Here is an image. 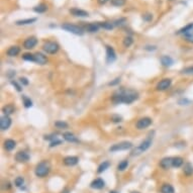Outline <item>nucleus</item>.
<instances>
[{"instance_id": "nucleus-1", "label": "nucleus", "mask_w": 193, "mask_h": 193, "mask_svg": "<svg viewBox=\"0 0 193 193\" xmlns=\"http://www.w3.org/2000/svg\"><path fill=\"white\" fill-rule=\"evenodd\" d=\"M139 98V93L131 89H119L112 95V102L115 104L126 103L130 104Z\"/></svg>"}, {"instance_id": "nucleus-2", "label": "nucleus", "mask_w": 193, "mask_h": 193, "mask_svg": "<svg viewBox=\"0 0 193 193\" xmlns=\"http://www.w3.org/2000/svg\"><path fill=\"white\" fill-rule=\"evenodd\" d=\"M51 171V165L49 162H47V161H43L39 164H38V166L35 167V170H34V173L35 175L38 177H45L47 176L48 174L50 173Z\"/></svg>"}, {"instance_id": "nucleus-3", "label": "nucleus", "mask_w": 193, "mask_h": 193, "mask_svg": "<svg viewBox=\"0 0 193 193\" xmlns=\"http://www.w3.org/2000/svg\"><path fill=\"white\" fill-rule=\"evenodd\" d=\"M152 139L153 138L149 136L147 140H145L144 142L140 144L139 147H136L135 150L131 152V156H139V155L142 154V153H144L145 151H147L148 149L151 147V145H152Z\"/></svg>"}, {"instance_id": "nucleus-4", "label": "nucleus", "mask_w": 193, "mask_h": 193, "mask_svg": "<svg viewBox=\"0 0 193 193\" xmlns=\"http://www.w3.org/2000/svg\"><path fill=\"white\" fill-rule=\"evenodd\" d=\"M61 27L63 30H65L66 31H69V33H72L77 35H83L84 34V30L82 27L75 25H71V23H63Z\"/></svg>"}, {"instance_id": "nucleus-5", "label": "nucleus", "mask_w": 193, "mask_h": 193, "mask_svg": "<svg viewBox=\"0 0 193 193\" xmlns=\"http://www.w3.org/2000/svg\"><path fill=\"white\" fill-rule=\"evenodd\" d=\"M132 148V144L131 142H122L118 144H115L109 148L110 152H118V151H126Z\"/></svg>"}, {"instance_id": "nucleus-6", "label": "nucleus", "mask_w": 193, "mask_h": 193, "mask_svg": "<svg viewBox=\"0 0 193 193\" xmlns=\"http://www.w3.org/2000/svg\"><path fill=\"white\" fill-rule=\"evenodd\" d=\"M59 48H60L59 45L55 42H46L43 46L44 51H45L47 54H51V55H54L57 53L59 51Z\"/></svg>"}, {"instance_id": "nucleus-7", "label": "nucleus", "mask_w": 193, "mask_h": 193, "mask_svg": "<svg viewBox=\"0 0 193 193\" xmlns=\"http://www.w3.org/2000/svg\"><path fill=\"white\" fill-rule=\"evenodd\" d=\"M171 84H172V80L169 78L161 80V81L158 83V85H157V90H159V91L167 90L168 88L171 86Z\"/></svg>"}, {"instance_id": "nucleus-8", "label": "nucleus", "mask_w": 193, "mask_h": 193, "mask_svg": "<svg viewBox=\"0 0 193 193\" xmlns=\"http://www.w3.org/2000/svg\"><path fill=\"white\" fill-rule=\"evenodd\" d=\"M152 124V119L150 117H144L140 118L138 122H136V128L138 130H144L147 128L148 126H150Z\"/></svg>"}, {"instance_id": "nucleus-9", "label": "nucleus", "mask_w": 193, "mask_h": 193, "mask_svg": "<svg viewBox=\"0 0 193 193\" xmlns=\"http://www.w3.org/2000/svg\"><path fill=\"white\" fill-rule=\"evenodd\" d=\"M10 126H11V118L8 115H4L0 118V128H1L2 131L8 130Z\"/></svg>"}, {"instance_id": "nucleus-10", "label": "nucleus", "mask_w": 193, "mask_h": 193, "mask_svg": "<svg viewBox=\"0 0 193 193\" xmlns=\"http://www.w3.org/2000/svg\"><path fill=\"white\" fill-rule=\"evenodd\" d=\"M37 44H38L37 38L30 37L25 41V43H23V47H25V49H26V50H30V49H34V48L37 46Z\"/></svg>"}, {"instance_id": "nucleus-11", "label": "nucleus", "mask_w": 193, "mask_h": 193, "mask_svg": "<svg viewBox=\"0 0 193 193\" xmlns=\"http://www.w3.org/2000/svg\"><path fill=\"white\" fill-rule=\"evenodd\" d=\"M115 59H116V55H115L114 50L112 49L111 47L107 46L106 47V62L112 63L115 61Z\"/></svg>"}, {"instance_id": "nucleus-12", "label": "nucleus", "mask_w": 193, "mask_h": 193, "mask_svg": "<svg viewBox=\"0 0 193 193\" xmlns=\"http://www.w3.org/2000/svg\"><path fill=\"white\" fill-rule=\"evenodd\" d=\"M15 160L19 163H25L30 160V155L26 152H18L15 155Z\"/></svg>"}, {"instance_id": "nucleus-13", "label": "nucleus", "mask_w": 193, "mask_h": 193, "mask_svg": "<svg viewBox=\"0 0 193 193\" xmlns=\"http://www.w3.org/2000/svg\"><path fill=\"white\" fill-rule=\"evenodd\" d=\"M105 186V182H104V180L101 179V178H97L93 180L90 184V187L93 188V189H102Z\"/></svg>"}, {"instance_id": "nucleus-14", "label": "nucleus", "mask_w": 193, "mask_h": 193, "mask_svg": "<svg viewBox=\"0 0 193 193\" xmlns=\"http://www.w3.org/2000/svg\"><path fill=\"white\" fill-rule=\"evenodd\" d=\"M160 166L162 167L165 170H167V169H170L171 167H173V158H170V157H168V158H164L161 160L160 162Z\"/></svg>"}, {"instance_id": "nucleus-15", "label": "nucleus", "mask_w": 193, "mask_h": 193, "mask_svg": "<svg viewBox=\"0 0 193 193\" xmlns=\"http://www.w3.org/2000/svg\"><path fill=\"white\" fill-rule=\"evenodd\" d=\"M34 63L39 64V65H45L48 62V58L46 57L45 55H43L41 53H35L34 55Z\"/></svg>"}, {"instance_id": "nucleus-16", "label": "nucleus", "mask_w": 193, "mask_h": 193, "mask_svg": "<svg viewBox=\"0 0 193 193\" xmlns=\"http://www.w3.org/2000/svg\"><path fill=\"white\" fill-rule=\"evenodd\" d=\"M79 162V159L77 157H74V156H69V157H66L65 159H64V164L66 165V166H75V165H77Z\"/></svg>"}, {"instance_id": "nucleus-17", "label": "nucleus", "mask_w": 193, "mask_h": 193, "mask_svg": "<svg viewBox=\"0 0 193 193\" xmlns=\"http://www.w3.org/2000/svg\"><path fill=\"white\" fill-rule=\"evenodd\" d=\"M70 12L74 15V16H78V17H86L88 16V12L85 10H82V9H78V8H72L70 9Z\"/></svg>"}, {"instance_id": "nucleus-18", "label": "nucleus", "mask_w": 193, "mask_h": 193, "mask_svg": "<svg viewBox=\"0 0 193 193\" xmlns=\"http://www.w3.org/2000/svg\"><path fill=\"white\" fill-rule=\"evenodd\" d=\"M101 27L100 25V23L98 22H93V23H89V25H87L85 26V30L87 31H89V33H96V31H98V30Z\"/></svg>"}, {"instance_id": "nucleus-19", "label": "nucleus", "mask_w": 193, "mask_h": 193, "mask_svg": "<svg viewBox=\"0 0 193 193\" xmlns=\"http://www.w3.org/2000/svg\"><path fill=\"white\" fill-rule=\"evenodd\" d=\"M63 138L69 143H79V140L72 132H65V134H63Z\"/></svg>"}, {"instance_id": "nucleus-20", "label": "nucleus", "mask_w": 193, "mask_h": 193, "mask_svg": "<svg viewBox=\"0 0 193 193\" xmlns=\"http://www.w3.org/2000/svg\"><path fill=\"white\" fill-rule=\"evenodd\" d=\"M161 63H162V65L165 67H170L174 64V61H173V59L171 57H169V56H163V57L161 58Z\"/></svg>"}, {"instance_id": "nucleus-21", "label": "nucleus", "mask_w": 193, "mask_h": 193, "mask_svg": "<svg viewBox=\"0 0 193 193\" xmlns=\"http://www.w3.org/2000/svg\"><path fill=\"white\" fill-rule=\"evenodd\" d=\"M19 52H21V49L17 47V46H14V47H11L7 51V55L9 56V57H15V56H17L19 54Z\"/></svg>"}, {"instance_id": "nucleus-22", "label": "nucleus", "mask_w": 193, "mask_h": 193, "mask_svg": "<svg viewBox=\"0 0 193 193\" xmlns=\"http://www.w3.org/2000/svg\"><path fill=\"white\" fill-rule=\"evenodd\" d=\"M16 146V143L13 140H6L4 142V148L7 151H12Z\"/></svg>"}, {"instance_id": "nucleus-23", "label": "nucleus", "mask_w": 193, "mask_h": 193, "mask_svg": "<svg viewBox=\"0 0 193 193\" xmlns=\"http://www.w3.org/2000/svg\"><path fill=\"white\" fill-rule=\"evenodd\" d=\"M183 172H184V174L186 175V176L193 175V166L190 163H186V164L184 165V167H183Z\"/></svg>"}, {"instance_id": "nucleus-24", "label": "nucleus", "mask_w": 193, "mask_h": 193, "mask_svg": "<svg viewBox=\"0 0 193 193\" xmlns=\"http://www.w3.org/2000/svg\"><path fill=\"white\" fill-rule=\"evenodd\" d=\"M37 21V18H26V19H21V21H17L16 25H31Z\"/></svg>"}, {"instance_id": "nucleus-25", "label": "nucleus", "mask_w": 193, "mask_h": 193, "mask_svg": "<svg viewBox=\"0 0 193 193\" xmlns=\"http://www.w3.org/2000/svg\"><path fill=\"white\" fill-rule=\"evenodd\" d=\"M14 106L12 105V104H7V105H5L4 107L2 108V112L4 113L5 115H9V114H12L14 112Z\"/></svg>"}, {"instance_id": "nucleus-26", "label": "nucleus", "mask_w": 193, "mask_h": 193, "mask_svg": "<svg viewBox=\"0 0 193 193\" xmlns=\"http://www.w3.org/2000/svg\"><path fill=\"white\" fill-rule=\"evenodd\" d=\"M34 10L37 13H44L46 12V11L48 10V5L45 4V3H41V4L37 5L34 8Z\"/></svg>"}, {"instance_id": "nucleus-27", "label": "nucleus", "mask_w": 193, "mask_h": 193, "mask_svg": "<svg viewBox=\"0 0 193 193\" xmlns=\"http://www.w3.org/2000/svg\"><path fill=\"white\" fill-rule=\"evenodd\" d=\"M161 192L162 193H174L175 190L173 188L172 185L170 184H164L162 187H161Z\"/></svg>"}, {"instance_id": "nucleus-28", "label": "nucleus", "mask_w": 193, "mask_h": 193, "mask_svg": "<svg viewBox=\"0 0 193 193\" xmlns=\"http://www.w3.org/2000/svg\"><path fill=\"white\" fill-rule=\"evenodd\" d=\"M183 163H184V161L181 157H174V158H173V167L179 168L182 166Z\"/></svg>"}, {"instance_id": "nucleus-29", "label": "nucleus", "mask_w": 193, "mask_h": 193, "mask_svg": "<svg viewBox=\"0 0 193 193\" xmlns=\"http://www.w3.org/2000/svg\"><path fill=\"white\" fill-rule=\"evenodd\" d=\"M192 30H193V23H189V25H185L184 27H182V29H181L178 31V34H185L189 33V31Z\"/></svg>"}, {"instance_id": "nucleus-30", "label": "nucleus", "mask_w": 193, "mask_h": 193, "mask_svg": "<svg viewBox=\"0 0 193 193\" xmlns=\"http://www.w3.org/2000/svg\"><path fill=\"white\" fill-rule=\"evenodd\" d=\"M110 166V164H109V162H107V161H105V162H103V163H101L99 165V167H98V169H97V173H102V172H104L105 170H107L108 169V167Z\"/></svg>"}, {"instance_id": "nucleus-31", "label": "nucleus", "mask_w": 193, "mask_h": 193, "mask_svg": "<svg viewBox=\"0 0 193 193\" xmlns=\"http://www.w3.org/2000/svg\"><path fill=\"white\" fill-rule=\"evenodd\" d=\"M127 166H128V162L126 160H123L117 165V170L118 171H124L127 168Z\"/></svg>"}, {"instance_id": "nucleus-32", "label": "nucleus", "mask_w": 193, "mask_h": 193, "mask_svg": "<svg viewBox=\"0 0 193 193\" xmlns=\"http://www.w3.org/2000/svg\"><path fill=\"white\" fill-rule=\"evenodd\" d=\"M55 126L59 128V130H63V128L68 127V123L65 122H62V120H58V122H55Z\"/></svg>"}, {"instance_id": "nucleus-33", "label": "nucleus", "mask_w": 193, "mask_h": 193, "mask_svg": "<svg viewBox=\"0 0 193 193\" xmlns=\"http://www.w3.org/2000/svg\"><path fill=\"white\" fill-rule=\"evenodd\" d=\"M22 101H23V104H25V106L26 108L33 106V101H31L30 98H29L27 96H22Z\"/></svg>"}, {"instance_id": "nucleus-34", "label": "nucleus", "mask_w": 193, "mask_h": 193, "mask_svg": "<svg viewBox=\"0 0 193 193\" xmlns=\"http://www.w3.org/2000/svg\"><path fill=\"white\" fill-rule=\"evenodd\" d=\"M126 0H110V2H111V5H113V6H123L124 4H126Z\"/></svg>"}, {"instance_id": "nucleus-35", "label": "nucleus", "mask_w": 193, "mask_h": 193, "mask_svg": "<svg viewBox=\"0 0 193 193\" xmlns=\"http://www.w3.org/2000/svg\"><path fill=\"white\" fill-rule=\"evenodd\" d=\"M100 25H101V27H103V29H105V30H112L114 27V23L104 21V22L100 23Z\"/></svg>"}, {"instance_id": "nucleus-36", "label": "nucleus", "mask_w": 193, "mask_h": 193, "mask_svg": "<svg viewBox=\"0 0 193 193\" xmlns=\"http://www.w3.org/2000/svg\"><path fill=\"white\" fill-rule=\"evenodd\" d=\"M132 42H134V39H132L131 37L124 38V39H123V46L126 47V48H130L132 45Z\"/></svg>"}, {"instance_id": "nucleus-37", "label": "nucleus", "mask_w": 193, "mask_h": 193, "mask_svg": "<svg viewBox=\"0 0 193 193\" xmlns=\"http://www.w3.org/2000/svg\"><path fill=\"white\" fill-rule=\"evenodd\" d=\"M23 183H25V179H23L22 177H17V178L14 180V184L16 187H21Z\"/></svg>"}, {"instance_id": "nucleus-38", "label": "nucleus", "mask_w": 193, "mask_h": 193, "mask_svg": "<svg viewBox=\"0 0 193 193\" xmlns=\"http://www.w3.org/2000/svg\"><path fill=\"white\" fill-rule=\"evenodd\" d=\"M22 59L25 61H29V62H34V56L31 54H25L22 55Z\"/></svg>"}, {"instance_id": "nucleus-39", "label": "nucleus", "mask_w": 193, "mask_h": 193, "mask_svg": "<svg viewBox=\"0 0 193 193\" xmlns=\"http://www.w3.org/2000/svg\"><path fill=\"white\" fill-rule=\"evenodd\" d=\"M184 37H185V39H186V41H187V42H189V43H193V30L189 31V33L185 34H184Z\"/></svg>"}, {"instance_id": "nucleus-40", "label": "nucleus", "mask_w": 193, "mask_h": 193, "mask_svg": "<svg viewBox=\"0 0 193 193\" xmlns=\"http://www.w3.org/2000/svg\"><path fill=\"white\" fill-rule=\"evenodd\" d=\"M181 73L184 75H193V67H187L181 71Z\"/></svg>"}, {"instance_id": "nucleus-41", "label": "nucleus", "mask_w": 193, "mask_h": 193, "mask_svg": "<svg viewBox=\"0 0 193 193\" xmlns=\"http://www.w3.org/2000/svg\"><path fill=\"white\" fill-rule=\"evenodd\" d=\"M61 144H62V140H58L57 138H56L55 140H53L51 142L50 147H56V146H59V145H61Z\"/></svg>"}, {"instance_id": "nucleus-42", "label": "nucleus", "mask_w": 193, "mask_h": 193, "mask_svg": "<svg viewBox=\"0 0 193 193\" xmlns=\"http://www.w3.org/2000/svg\"><path fill=\"white\" fill-rule=\"evenodd\" d=\"M111 120L113 122H122V116H119V115H112Z\"/></svg>"}, {"instance_id": "nucleus-43", "label": "nucleus", "mask_w": 193, "mask_h": 193, "mask_svg": "<svg viewBox=\"0 0 193 193\" xmlns=\"http://www.w3.org/2000/svg\"><path fill=\"white\" fill-rule=\"evenodd\" d=\"M143 19L146 21H151L153 19V15L152 14H145V15H143Z\"/></svg>"}, {"instance_id": "nucleus-44", "label": "nucleus", "mask_w": 193, "mask_h": 193, "mask_svg": "<svg viewBox=\"0 0 193 193\" xmlns=\"http://www.w3.org/2000/svg\"><path fill=\"white\" fill-rule=\"evenodd\" d=\"M19 82H21L22 85H25V86L29 85V80H27L26 78H25V77H21V79H19Z\"/></svg>"}, {"instance_id": "nucleus-45", "label": "nucleus", "mask_w": 193, "mask_h": 193, "mask_svg": "<svg viewBox=\"0 0 193 193\" xmlns=\"http://www.w3.org/2000/svg\"><path fill=\"white\" fill-rule=\"evenodd\" d=\"M11 84H12V85L15 87V88H16V90L18 91V92H21L22 89H21V85H18V84H17V82H15V81H11Z\"/></svg>"}, {"instance_id": "nucleus-46", "label": "nucleus", "mask_w": 193, "mask_h": 193, "mask_svg": "<svg viewBox=\"0 0 193 193\" xmlns=\"http://www.w3.org/2000/svg\"><path fill=\"white\" fill-rule=\"evenodd\" d=\"M122 22H126V18H120V19H118V21H116L113 22V23H114V25H123Z\"/></svg>"}, {"instance_id": "nucleus-47", "label": "nucleus", "mask_w": 193, "mask_h": 193, "mask_svg": "<svg viewBox=\"0 0 193 193\" xmlns=\"http://www.w3.org/2000/svg\"><path fill=\"white\" fill-rule=\"evenodd\" d=\"M119 82H120V78H116V79H114V81H112V82L109 83V85H110V86H114V85H116V84H117V83H119Z\"/></svg>"}, {"instance_id": "nucleus-48", "label": "nucleus", "mask_w": 193, "mask_h": 193, "mask_svg": "<svg viewBox=\"0 0 193 193\" xmlns=\"http://www.w3.org/2000/svg\"><path fill=\"white\" fill-rule=\"evenodd\" d=\"M109 0H97V2H98V4L100 5H103V4H105L106 2H108Z\"/></svg>"}, {"instance_id": "nucleus-49", "label": "nucleus", "mask_w": 193, "mask_h": 193, "mask_svg": "<svg viewBox=\"0 0 193 193\" xmlns=\"http://www.w3.org/2000/svg\"><path fill=\"white\" fill-rule=\"evenodd\" d=\"M70 191H69V189H67V188H65L64 189V190H62V192L61 193H69Z\"/></svg>"}, {"instance_id": "nucleus-50", "label": "nucleus", "mask_w": 193, "mask_h": 193, "mask_svg": "<svg viewBox=\"0 0 193 193\" xmlns=\"http://www.w3.org/2000/svg\"><path fill=\"white\" fill-rule=\"evenodd\" d=\"M109 193H117V192H116V191H114V190H112V191H110Z\"/></svg>"}, {"instance_id": "nucleus-51", "label": "nucleus", "mask_w": 193, "mask_h": 193, "mask_svg": "<svg viewBox=\"0 0 193 193\" xmlns=\"http://www.w3.org/2000/svg\"><path fill=\"white\" fill-rule=\"evenodd\" d=\"M131 193H140V192H138V191H132Z\"/></svg>"}]
</instances>
